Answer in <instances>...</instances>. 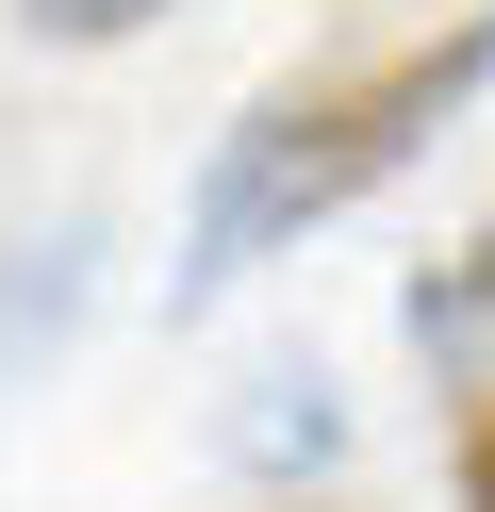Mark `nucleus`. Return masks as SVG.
<instances>
[{
    "label": "nucleus",
    "mask_w": 495,
    "mask_h": 512,
    "mask_svg": "<svg viewBox=\"0 0 495 512\" xmlns=\"http://www.w3.org/2000/svg\"><path fill=\"white\" fill-rule=\"evenodd\" d=\"M446 479H462V512H495V397L462 413V446H446Z\"/></svg>",
    "instance_id": "nucleus-2"
},
{
    "label": "nucleus",
    "mask_w": 495,
    "mask_h": 512,
    "mask_svg": "<svg viewBox=\"0 0 495 512\" xmlns=\"http://www.w3.org/2000/svg\"><path fill=\"white\" fill-rule=\"evenodd\" d=\"M462 83H495V0L462 17V34H429V50H380V67H330V83H281V100L231 133V182H215V215H198V281H231L264 232L347 215L380 166H413V149L446 133Z\"/></svg>",
    "instance_id": "nucleus-1"
}]
</instances>
